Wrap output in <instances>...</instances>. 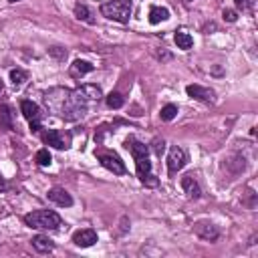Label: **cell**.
<instances>
[{
  "label": "cell",
  "instance_id": "obj_1",
  "mask_svg": "<svg viewBox=\"0 0 258 258\" xmlns=\"http://www.w3.org/2000/svg\"><path fill=\"white\" fill-rule=\"evenodd\" d=\"M42 101L46 109L64 119V121H79L87 115L89 101L81 95L79 89H67V87H50L42 93Z\"/></svg>",
  "mask_w": 258,
  "mask_h": 258
},
{
  "label": "cell",
  "instance_id": "obj_2",
  "mask_svg": "<svg viewBox=\"0 0 258 258\" xmlns=\"http://www.w3.org/2000/svg\"><path fill=\"white\" fill-rule=\"evenodd\" d=\"M125 147L129 149V153L135 159V169H137V177L143 185L147 187H155L159 185V179L151 173V161H149V145L141 143L139 139H135L133 135H129L125 139Z\"/></svg>",
  "mask_w": 258,
  "mask_h": 258
},
{
  "label": "cell",
  "instance_id": "obj_3",
  "mask_svg": "<svg viewBox=\"0 0 258 258\" xmlns=\"http://www.w3.org/2000/svg\"><path fill=\"white\" fill-rule=\"evenodd\" d=\"M24 224L34 230H58L62 226V220L52 210H34L24 216Z\"/></svg>",
  "mask_w": 258,
  "mask_h": 258
},
{
  "label": "cell",
  "instance_id": "obj_4",
  "mask_svg": "<svg viewBox=\"0 0 258 258\" xmlns=\"http://www.w3.org/2000/svg\"><path fill=\"white\" fill-rule=\"evenodd\" d=\"M99 12L109 20L125 24L133 12V0H107L99 6Z\"/></svg>",
  "mask_w": 258,
  "mask_h": 258
},
{
  "label": "cell",
  "instance_id": "obj_5",
  "mask_svg": "<svg viewBox=\"0 0 258 258\" xmlns=\"http://www.w3.org/2000/svg\"><path fill=\"white\" fill-rule=\"evenodd\" d=\"M20 113H22L24 119L28 121L32 133H38V131L42 129V127H40V123H42V111H40V107H38L34 101L22 99V101H20Z\"/></svg>",
  "mask_w": 258,
  "mask_h": 258
},
{
  "label": "cell",
  "instance_id": "obj_6",
  "mask_svg": "<svg viewBox=\"0 0 258 258\" xmlns=\"http://www.w3.org/2000/svg\"><path fill=\"white\" fill-rule=\"evenodd\" d=\"M95 155H97L99 163H101L105 169L113 171L115 175H125V173H127V167H125L123 159H121L117 153H113V151H97Z\"/></svg>",
  "mask_w": 258,
  "mask_h": 258
},
{
  "label": "cell",
  "instance_id": "obj_7",
  "mask_svg": "<svg viewBox=\"0 0 258 258\" xmlns=\"http://www.w3.org/2000/svg\"><path fill=\"white\" fill-rule=\"evenodd\" d=\"M42 141H44L46 145H50V147L62 151V149H69V147H71L73 137H71V133H64V131H60V129H48V131L42 133Z\"/></svg>",
  "mask_w": 258,
  "mask_h": 258
},
{
  "label": "cell",
  "instance_id": "obj_8",
  "mask_svg": "<svg viewBox=\"0 0 258 258\" xmlns=\"http://www.w3.org/2000/svg\"><path fill=\"white\" fill-rule=\"evenodd\" d=\"M185 165V151L177 145L169 147V153H167V173L169 175H175L177 171H181Z\"/></svg>",
  "mask_w": 258,
  "mask_h": 258
},
{
  "label": "cell",
  "instance_id": "obj_9",
  "mask_svg": "<svg viewBox=\"0 0 258 258\" xmlns=\"http://www.w3.org/2000/svg\"><path fill=\"white\" fill-rule=\"evenodd\" d=\"M194 232H196L202 240H206V242H214V240H218V236H220L218 226L212 224V222H208V220L196 222V224H194Z\"/></svg>",
  "mask_w": 258,
  "mask_h": 258
},
{
  "label": "cell",
  "instance_id": "obj_10",
  "mask_svg": "<svg viewBox=\"0 0 258 258\" xmlns=\"http://www.w3.org/2000/svg\"><path fill=\"white\" fill-rule=\"evenodd\" d=\"M185 93L191 97V99H198V101H204V103H214L216 99V93L208 87H202V85H187L185 87Z\"/></svg>",
  "mask_w": 258,
  "mask_h": 258
},
{
  "label": "cell",
  "instance_id": "obj_11",
  "mask_svg": "<svg viewBox=\"0 0 258 258\" xmlns=\"http://www.w3.org/2000/svg\"><path fill=\"white\" fill-rule=\"evenodd\" d=\"M46 198H48L52 204L60 206V208H71V206H73V198H71V194H69L64 187H52V189H48Z\"/></svg>",
  "mask_w": 258,
  "mask_h": 258
},
{
  "label": "cell",
  "instance_id": "obj_12",
  "mask_svg": "<svg viewBox=\"0 0 258 258\" xmlns=\"http://www.w3.org/2000/svg\"><path fill=\"white\" fill-rule=\"evenodd\" d=\"M73 242H75V246H79V248H89V246H93V244L97 242V232L91 230V228L77 230V232L73 234Z\"/></svg>",
  "mask_w": 258,
  "mask_h": 258
},
{
  "label": "cell",
  "instance_id": "obj_13",
  "mask_svg": "<svg viewBox=\"0 0 258 258\" xmlns=\"http://www.w3.org/2000/svg\"><path fill=\"white\" fill-rule=\"evenodd\" d=\"M179 183H181V189L185 191V196H187L189 200H198V198L202 196V187H200V183L194 179V175H183Z\"/></svg>",
  "mask_w": 258,
  "mask_h": 258
},
{
  "label": "cell",
  "instance_id": "obj_14",
  "mask_svg": "<svg viewBox=\"0 0 258 258\" xmlns=\"http://www.w3.org/2000/svg\"><path fill=\"white\" fill-rule=\"evenodd\" d=\"M95 71V67L91 64V62H87V60H81V58H77L71 67H69V75L73 77V79H83L85 75H89V73H93Z\"/></svg>",
  "mask_w": 258,
  "mask_h": 258
},
{
  "label": "cell",
  "instance_id": "obj_15",
  "mask_svg": "<svg viewBox=\"0 0 258 258\" xmlns=\"http://www.w3.org/2000/svg\"><path fill=\"white\" fill-rule=\"evenodd\" d=\"M30 242H32V248H34L36 252H40V254H48V252L54 250V242H52L48 236L38 234V236H34Z\"/></svg>",
  "mask_w": 258,
  "mask_h": 258
},
{
  "label": "cell",
  "instance_id": "obj_16",
  "mask_svg": "<svg viewBox=\"0 0 258 258\" xmlns=\"http://www.w3.org/2000/svg\"><path fill=\"white\" fill-rule=\"evenodd\" d=\"M81 91V95L87 99V101H99L103 97V89L99 85H93V83H85L81 87H77Z\"/></svg>",
  "mask_w": 258,
  "mask_h": 258
},
{
  "label": "cell",
  "instance_id": "obj_17",
  "mask_svg": "<svg viewBox=\"0 0 258 258\" xmlns=\"http://www.w3.org/2000/svg\"><path fill=\"white\" fill-rule=\"evenodd\" d=\"M73 10H75V16H77L79 20H83V22H87V24H95V16H93V10H91L87 4H83V2H77Z\"/></svg>",
  "mask_w": 258,
  "mask_h": 258
},
{
  "label": "cell",
  "instance_id": "obj_18",
  "mask_svg": "<svg viewBox=\"0 0 258 258\" xmlns=\"http://www.w3.org/2000/svg\"><path fill=\"white\" fill-rule=\"evenodd\" d=\"M0 127L4 129H14V119H12V109L6 103H0Z\"/></svg>",
  "mask_w": 258,
  "mask_h": 258
},
{
  "label": "cell",
  "instance_id": "obj_19",
  "mask_svg": "<svg viewBox=\"0 0 258 258\" xmlns=\"http://www.w3.org/2000/svg\"><path fill=\"white\" fill-rule=\"evenodd\" d=\"M173 40H175L177 48H181V50H189V48L194 46V38H191V34L185 32V30H177V32L173 34Z\"/></svg>",
  "mask_w": 258,
  "mask_h": 258
},
{
  "label": "cell",
  "instance_id": "obj_20",
  "mask_svg": "<svg viewBox=\"0 0 258 258\" xmlns=\"http://www.w3.org/2000/svg\"><path fill=\"white\" fill-rule=\"evenodd\" d=\"M167 18H169V10L163 6H153L149 10V24H159V22H165Z\"/></svg>",
  "mask_w": 258,
  "mask_h": 258
},
{
  "label": "cell",
  "instance_id": "obj_21",
  "mask_svg": "<svg viewBox=\"0 0 258 258\" xmlns=\"http://www.w3.org/2000/svg\"><path fill=\"white\" fill-rule=\"evenodd\" d=\"M26 81H28V73H26V71H22V69H12V71H10V83H12L16 89H20Z\"/></svg>",
  "mask_w": 258,
  "mask_h": 258
},
{
  "label": "cell",
  "instance_id": "obj_22",
  "mask_svg": "<svg viewBox=\"0 0 258 258\" xmlns=\"http://www.w3.org/2000/svg\"><path fill=\"white\" fill-rule=\"evenodd\" d=\"M105 103H107L109 109H121V107L125 105V97H123L121 93L113 91V93H109V95L105 97Z\"/></svg>",
  "mask_w": 258,
  "mask_h": 258
},
{
  "label": "cell",
  "instance_id": "obj_23",
  "mask_svg": "<svg viewBox=\"0 0 258 258\" xmlns=\"http://www.w3.org/2000/svg\"><path fill=\"white\" fill-rule=\"evenodd\" d=\"M175 115H177V105H173V103L163 105L161 111H159L161 121H171V119H175Z\"/></svg>",
  "mask_w": 258,
  "mask_h": 258
},
{
  "label": "cell",
  "instance_id": "obj_24",
  "mask_svg": "<svg viewBox=\"0 0 258 258\" xmlns=\"http://www.w3.org/2000/svg\"><path fill=\"white\" fill-rule=\"evenodd\" d=\"M50 161H52V155H50V151H48L46 147H42V149L36 151V163H38V165L46 167V165H50Z\"/></svg>",
  "mask_w": 258,
  "mask_h": 258
},
{
  "label": "cell",
  "instance_id": "obj_25",
  "mask_svg": "<svg viewBox=\"0 0 258 258\" xmlns=\"http://www.w3.org/2000/svg\"><path fill=\"white\" fill-rule=\"evenodd\" d=\"M234 4H236V8L242 10V12H252L256 0H234Z\"/></svg>",
  "mask_w": 258,
  "mask_h": 258
},
{
  "label": "cell",
  "instance_id": "obj_26",
  "mask_svg": "<svg viewBox=\"0 0 258 258\" xmlns=\"http://www.w3.org/2000/svg\"><path fill=\"white\" fill-rule=\"evenodd\" d=\"M222 18H224L226 22H236V20H238V14H236V10H232V8H224V10H222Z\"/></svg>",
  "mask_w": 258,
  "mask_h": 258
},
{
  "label": "cell",
  "instance_id": "obj_27",
  "mask_svg": "<svg viewBox=\"0 0 258 258\" xmlns=\"http://www.w3.org/2000/svg\"><path fill=\"white\" fill-rule=\"evenodd\" d=\"M153 145H155V153H157V155L161 157V153H163V147H165L163 139H161V141H159V139H155V141H153Z\"/></svg>",
  "mask_w": 258,
  "mask_h": 258
},
{
  "label": "cell",
  "instance_id": "obj_28",
  "mask_svg": "<svg viewBox=\"0 0 258 258\" xmlns=\"http://www.w3.org/2000/svg\"><path fill=\"white\" fill-rule=\"evenodd\" d=\"M50 54H54L58 58H64L67 56V50H56V46H54V48H50Z\"/></svg>",
  "mask_w": 258,
  "mask_h": 258
},
{
  "label": "cell",
  "instance_id": "obj_29",
  "mask_svg": "<svg viewBox=\"0 0 258 258\" xmlns=\"http://www.w3.org/2000/svg\"><path fill=\"white\" fill-rule=\"evenodd\" d=\"M183 2H185V4H191V2H194V0H183Z\"/></svg>",
  "mask_w": 258,
  "mask_h": 258
},
{
  "label": "cell",
  "instance_id": "obj_30",
  "mask_svg": "<svg viewBox=\"0 0 258 258\" xmlns=\"http://www.w3.org/2000/svg\"><path fill=\"white\" fill-rule=\"evenodd\" d=\"M8 2H20V0H8Z\"/></svg>",
  "mask_w": 258,
  "mask_h": 258
},
{
  "label": "cell",
  "instance_id": "obj_31",
  "mask_svg": "<svg viewBox=\"0 0 258 258\" xmlns=\"http://www.w3.org/2000/svg\"><path fill=\"white\" fill-rule=\"evenodd\" d=\"M0 91H2V81H0Z\"/></svg>",
  "mask_w": 258,
  "mask_h": 258
}]
</instances>
